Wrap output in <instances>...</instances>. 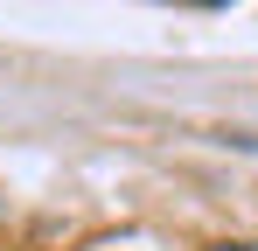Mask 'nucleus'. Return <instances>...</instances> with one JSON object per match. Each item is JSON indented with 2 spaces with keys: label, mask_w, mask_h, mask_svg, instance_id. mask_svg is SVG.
I'll use <instances>...</instances> for the list:
<instances>
[{
  "label": "nucleus",
  "mask_w": 258,
  "mask_h": 251,
  "mask_svg": "<svg viewBox=\"0 0 258 251\" xmlns=\"http://www.w3.org/2000/svg\"><path fill=\"white\" fill-rule=\"evenodd\" d=\"M210 251H258V244H210Z\"/></svg>",
  "instance_id": "obj_1"
}]
</instances>
